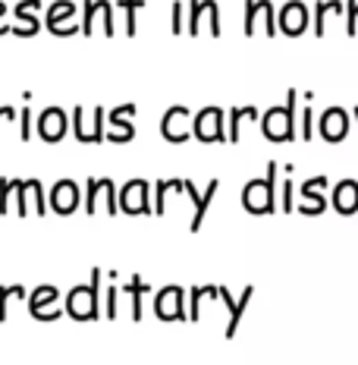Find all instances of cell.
Returning <instances> with one entry per match:
<instances>
[{
    "label": "cell",
    "instance_id": "cell-1",
    "mask_svg": "<svg viewBox=\"0 0 358 365\" xmlns=\"http://www.w3.org/2000/svg\"><path fill=\"white\" fill-rule=\"evenodd\" d=\"M277 170L280 164L270 161L264 180H248L246 189H242V208L248 215H270L277 208Z\"/></svg>",
    "mask_w": 358,
    "mask_h": 365
},
{
    "label": "cell",
    "instance_id": "cell-2",
    "mask_svg": "<svg viewBox=\"0 0 358 365\" xmlns=\"http://www.w3.org/2000/svg\"><path fill=\"white\" fill-rule=\"evenodd\" d=\"M295 88L286 91L283 108H268L261 113V133L268 142H293L295 139Z\"/></svg>",
    "mask_w": 358,
    "mask_h": 365
},
{
    "label": "cell",
    "instance_id": "cell-3",
    "mask_svg": "<svg viewBox=\"0 0 358 365\" xmlns=\"http://www.w3.org/2000/svg\"><path fill=\"white\" fill-rule=\"evenodd\" d=\"M230 129H226V113L223 108H201L192 120V135L204 145H214V142H230Z\"/></svg>",
    "mask_w": 358,
    "mask_h": 365
},
{
    "label": "cell",
    "instance_id": "cell-4",
    "mask_svg": "<svg viewBox=\"0 0 358 365\" xmlns=\"http://www.w3.org/2000/svg\"><path fill=\"white\" fill-rule=\"evenodd\" d=\"M63 309L75 322H98L101 318V296L91 290V284H79L66 293Z\"/></svg>",
    "mask_w": 358,
    "mask_h": 365
},
{
    "label": "cell",
    "instance_id": "cell-5",
    "mask_svg": "<svg viewBox=\"0 0 358 365\" xmlns=\"http://www.w3.org/2000/svg\"><path fill=\"white\" fill-rule=\"evenodd\" d=\"M170 186L173 189H182V192H186L189 199L195 202V217H192V224H189V230L198 233V230H201V224H204V215H208L211 202H214V195H217V189H220V180H211L208 186L201 189V192H198L195 182H189V180H170Z\"/></svg>",
    "mask_w": 358,
    "mask_h": 365
},
{
    "label": "cell",
    "instance_id": "cell-6",
    "mask_svg": "<svg viewBox=\"0 0 358 365\" xmlns=\"http://www.w3.org/2000/svg\"><path fill=\"white\" fill-rule=\"evenodd\" d=\"M88 117V108H73V129H75V139L82 142V145H101L107 135H104V108H95L91 110V126L85 123Z\"/></svg>",
    "mask_w": 358,
    "mask_h": 365
},
{
    "label": "cell",
    "instance_id": "cell-7",
    "mask_svg": "<svg viewBox=\"0 0 358 365\" xmlns=\"http://www.w3.org/2000/svg\"><path fill=\"white\" fill-rule=\"evenodd\" d=\"M120 211L123 215H154L151 208V182L144 180H129L123 189H120Z\"/></svg>",
    "mask_w": 358,
    "mask_h": 365
},
{
    "label": "cell",
    "instance_id": "cell-8",
    "mask_svg": "<svg viewBox=\"0 0 358 365\" xmlns=\"http://www.w3.org/2000/svg\"><path fill=\"white\" fill-rule=\"evenodd\" d=\"M192 110L182 108V104H177V108H170L161 117V135L167 142H173V145H182V142L192 135Z\"/></svg>",
    "mask_w": 358,
    "mask_h": 365
},
{
    "label": "cell",
    "instance_id": "cell-9",
    "mask_svg": "<svg viewBox=\"0 0 358 365\" xmlns=\"http://www.w3.org/2000/svg\"><path fill=\"white\" fill-rule=\"evenodd\" d=\"M182 299H186V290L182 287H164L161 293H157L154 299V312L161 322H189V309L182 306Z\"/></svg>",
    "mask_w": 358,
    "mask_h": 365
},
{
    "label": "cell",
    "instance_id": "cell-10",
    "mask_svg": "<svg viewBox=\"0 0 358 365\" xmlns=\"http://www.w3.org/2000/svg\"><path fill=\"white\" fill-rule=\"evenodd\" d=\"M98 195L107 199V215H120V195H117V182L110 177H88L85 180V211L95 215Z\"/></svg>",
    "mask_w": 358,
    "mask_h": 365
},
{
    "label": "cell",
    "instance_id": "cell-11",
    "mask_svg": "<svg viewBox=\"0 0 358 365\" xmlns=\"http://www.w3.org/2000/svg\"><path fill=\"white\" fill-rule=\"evenodd\" d=\"M208 16V26H211V35L220 38V4L217 0H189V22H186V32L189 35H198V26L201 19Z\"/></svg>",
    "mask_w": 358,
    "mask_h": 365
},
{
    "label": "cell",
    "instance_id": "cell-12",
    "mask_svg": "<svg viewBox=\"0 0 358 365\" xmlns=\"http://www.w3.org/2000/svg\"><path fill=\"white\" fill-rule=\"evenodd\" d=\"M66 126H70V120H66V110L63 108H44L38 113V129L35 133L41 135V142H48V145H54L66 135Z\"/></svg>",
    "mask_w": 358,
    "mask_h": 365
},
{
    "label": "cell",
    "instance_id": "cell-13",
    "mask_svg": "<svg viewBox=\"0 0 358 365\" xmlns=\"http://www.w3.org/2000/svg\"><path fill=\"white\" fill-rule=\"evenodd\" d=\"M280 32L289 35V38H299L305 29H308V6L302 4V0H286L283 6H280Z\"/></svg>",
    "mask_w": 358,
    "mask_h": 365
},
{
    "label": "cell",
    "instance_id": "cell-14",
    "mask_svg": "<svg viewBox=\"0 0 358 365\" xmlns=\"http://www.w3.org/2000/svg\"><path fill=\"white\" fill-rule=\"evenodd\" d=\"M258 19H264V32L268 35H277L280 22H277V13H273V4L270 0H246V35H255V26Z\"/></svg>",
    "mask_w": 358,
    "mask_h": 365
},
{
    "label": "cell",
    "instance_id": "cell-15",
    "mask_svg": "<svg viewBox=\"0 0 358 365\" xmlns=\"http://www.w3.org/2000/svg\"><path fill=\"white\" fill-rule=\"evenodd\" d=\"M57 296H60V290L54 284H41L32 296H28V312H32L35 322H57V318L63 315L66 309H44V306H51Z\"/></svg>",
    "mask_w": 358,
    "mask_h": 365
},
{
    "label": "cell",
    "instance_id": "cell-16",
    "mask_svg": "<svg viewBox=\"0 0 358 365\" xmlns=\"http://www.w3.org/2000/svg\"><path fill=\"white\" fill-rule=\"evenodd\" d=\"M79 199H82V192H79V186H75L73 180H57L54 182V189H51V211H57V215H73L75 208H79Z\"/></svg>",
    "mask_w": 358,
    "mask_h": 365
},
{
    "label": "cell",
    "instance_id": "cell-17",
    "mask_svg": "<svg viewBox=\"0 0 358 365\" xmlns=\"http://www.w3.org/2000/svg\"><path fill=\"white\" fill-rule=\"evenodd\" d=\"M321 139L330 142V145H337V142H342L349 135V113L342 108H327L321 113Z\"/></svg>",
    "mask_w": 358,
    "mask_h": 365
},
{
    "label": "cell",
    "instance_id": "cell-18",
    "mask_svg": "<svg viewBox=\"0 0 358 365\" xmlns=\"http://www.w3.org/2000/svg\"><path fill=\"white\" fill-rule=\"evenodd\" d=\"M28 202H35V211L41 217H44V211L51 208V205H44L41 180H19V189H16V211H19V217L28 215Z\"/></svg>",
    "mask_w": 358,
    "mask_h": 365
},
{
    "label": "cell",
    "instance_id": "cell-19",
    "mask_svg": "<svg viewBox=\"0 0 358 365\" xmlns=\"http://www.w3.org/2000/svg\"><path fill=\"white\" fill-rule=\"evenodd\" d=\"M324 189H327V177H311L302 182V215H324L327 211V199H324Z\"/></svg>",
    "mask_w": 358,
    "mask_h": 365
},
{
    "label": "cell",
    "instance_id": "cell-20",
    "mask_svg": "<svg viewBox=\"0 0 358 365\" xmlns=\"http://www.w3.org/2000/svg\"><path fill=\"white\" fill-rule=\"evenodd\" d=\"M333 208L339 215H355L358 211V182L355 180H339L333 189Z\"/></svg>",
    "mask_w": 358,
    "mask_h": 365
},
{
    "label": "cell",
    "instance_id": "cell-21",
    "mask_svg": "<svg viewBox=\"0 0 358 365\" xmlns=\"http://www.w3.org/2000/svg\"><path fill=\"white\" fill-rule=\"evenodd\" d=\"M75 13H79V6H75L73 0H54V4L48 6V13H44V26L54 29V26H63V22H73Z\"/></svg>",
    "mask_w": 358,
    "mask_h": 365
},
{
    "label": "cell",
    "instance_id": "cell-22",
    "mask_svg": "<svg viewBox=\"0 0 358 365\" xmlns=\"http://www.w3.org/2000/svg\"><path fill=\"white\" fill-rule=\"evenodd\" d=\"M135 113V104H120V108H113L110 113H107V120L113 123V129H117L120 135H123L126 142H132L135 139V126L129 123V117Z\"/></svg>",
    "mask_w": 358,
    "mask_h": 365
},
{
    "label": "cell",
    "instance_id": "cell-23",
    "mask_svg": "<svg viewBox=\"0 0 358 365\" xmlns=\"http://www.w3.org/2000/svg\"><path fill=\"white\" fill-rule=\"evenodd\" d=\"M151 290V284H144V280L135 274L129 284H120V293H129L132 296V322H142V296Z\"/></svg>",
    "mask_w": 358,
    "mask_h": 365
},
{
    "label": "cell",
    "instance_id": "cell-24",
    "mask_svg": "<svg viewBox=\"0 0 358 365\" xmlns=\"http://www.w3.org/2000/svg\"><path fill=\"white\" fill-rule=\"evenodd\" d=\"M251 296H255V287H246V290H242V296L239 299H236V306L230 309V324H226V334L223 337L226 340H233L236 337V328H239V322H242V315H246V309H248V302H251Z\"/></svg>",
    "mask_w": 358,
    "mask_h": 365
},
{
    "label": "cell",
    "instance_id": "cell-25",
    "mask_svg": "<svg viewBox=\"0 0 358 365\" xmlns=\"http://www.w3.org/2000/svg\"><path fill=\"white\" fill-rule=\"evenodd\" d=\"M117 6L123 10V16H126V22H123L126 35H129V38H135V32H139V10L144 6V0H120Z\"/></svg>",
    "mask_w": 358,
    "mask_h": 365
},
{
    "label": "cell",
    "instance_id": "cell-26",
    "mask_svg": "<svg viewBox=\"0 0 358 365\" xmlns=\"http://www.w3.org/2000/svg\"><path fill=\"white\" fill-rule=\"evenodd\" d=\"M38 29H41V22L32 10H16V26H13V35H22V38H32L38 35Z\"/></svg>",
    "mask_w": 358,
    "mask_h": 365
},
{
    "label": "cell",
    "instance_id": "cell-27",
    "mask_svg": "<svg viewBox=\"0 0 358 365\" xmlns=\"http://www.w3.org/2000/svg\"><path fill=\"white\" fill-rule=\"evenodd\" d=\"M342 0H317L315 4V35L321 38L324 35V19H327V13H342Z\"/></svg>",
    "mask_w": 358,
    "mask_h": 365
},
{
    "label": "cell",
    "instance_id": "cell-28",
    "mask_svg": "<svg viewBox=\"0 0 358 365\" xmlns=\"http://www.w3.org/2000/svg\"><path fill=\"white\" fill-rule=\"evenodd\" d=\"M258 117V108H233L230 110V142H239V126L242 120H255Z\"/></svg>",
    "mask_w": 358,
    "mask_h": 365
},
{
    "label": "cell",
    "instance_id": "cell-29",
    "mask_svg": "<svg viewBox=\"0 0 358 365\" xmlns=\"http://www.w3.org/2000/svg\"><path fill=\"white\" fill-rule=\"evenodd\" d=\"M95 16H101V0H82V35H95Z\"/></svg>",
    "mask_w": 358,
    "mask_h": 365
},
{
    "label": "cell",
    "instance_id": "cell-30",
    "mask_svg": "<svg viewBox=\"0 0 358 365\" xmlns=\"http://www.w3.org/2000/svg\"><path fill=\"white\" fill-rule=\"evenodd\" d=\"M10 299H26V287L22 284L0 287V322H6V306H10Z\"/></svg>",
    "mask_w": 358,
    "mask_h": 365
},
{
    "label": "cell",
    "instance_id": "cell-31",
    "mask_svg": "<svg viewBox=\"0 0 358 365\" xmlns=\"http://www.w3.org/2000/svg\"><path fill=\"white\" fill-rule=\"evenodd\" d=\"M19 189V180H10V177H0V215L10 211V195Z\"/></svg>",
    "mask_w": 358,
    "mask_h": 365
},
{
    "label": "cell",
    "instance_id": "cell-32",
    "mask_svg": "<svg viewBox=\"0 0 358 365\" xmlns=\"http://www.w3.org/2000/svg\"><path fill=\"white\" fill-rule=\"evenodd\" d=\"M113 10H117V4H110V0H101V22H104V35H107V38L117 35V22H113Z\"/></svg>",
    "mask_w": 358,
    "mask_h": 365
},
{
    "label": "cell",
    "instance_id": "cell-33",
    "mask_svg": "<svg viewBox=\"0 0 358 365\" xmlns=\"http://www.w3.org/2000/svg\"><path fill=\"white\" fill-rule=\"evenodd\" d=\"M117 299H120V287H107V293H104V318H117Z\"/></svg>",
    "mask_w": 358,
    "mask_h": 365
},
{
    "label": "cell",
    "instance_id": "cell-34",
    "mask_svg": "<svg viewBox=\"0 0 358 365\" xmlns=\"http://www.w3.org/2000/svg\"><path fill=\"white\" fill-rule=\"evenodd\" d=\"M346 32L358 35V0H346Z\"/></svg>",
    "mask_w": 358,
    "mask_h": 365
},
{
    "label": "cell",
    "instance_id": "cell-35",
    "mask_svg": "<svg viewBox=\"0 0 358 365\" xmlns=\"http://www.w3.org/2000/svg\"><path fill=\"white\" fill-rule=\"evenodd\" d=\"M302 142H311V135H315V110L311 108H302Z\"/></svg>",
    "mask_w": 358,
    "mask_h": 365
},
{
    "label": "cell",
    "instance_id": "cell-36",
    "mask_svg": "<svg viewBox=\"0 0 358 365\" xmlns=\"http://www.w3.org/2000/svg\"><path fill=\"white\" fill-rule=\"evenodd\" d=\"M186 6L189 4H182V0H177V4H173V10H170V22H173V32H186V26H182V16H186Z\"/></svg>",
    "mask_w": 358,
    "mask_h": 365
},
{
    "label": "cell",
    "instance_id": "cell-37",
    "mask_svg": "<svg viewBox=\"0 0 358 365\" xmlns=\"http://www.w3.org/2000/svg\"><path fill=\"white\" fill-rule=\"evenodd\" d=\"M19 135H22V142L32 139V110L28 108H19Z\"/></svg>",
    "mask_w": 358,
    "mask_h": 365
},
{
    "label": "cell",
    "instance_id": "cell-38",
    "mask_svg": "<svg viewBox=\"0 0 358 365\" xmlns=\"http://www.w3.org/2000/svg\"><path fill=\"white\" fill-rule=\"evenodd\" d=\"M283 211H295V202H293V180H283Z\"/></svg>",
    "mask_w": 358,
    "mask_h": 365
},
{
    "label": "cell",
    "instance_id": "cell-39",
    "mask_svg": "<svg viewBox=\"0 0 358 365\" xmlns=\"http://www.w3.org/2000/svg\"><path fill=\"white\" fill-rule=\"evenodd\" d=\"M16 117H19L16 108H10V104H4V108H0V120H16Z\"/></svg>",
    "mask_w": 358,
    "mask_h": 365
},
{
    "label": "cell",
    "instance_id": "cell-40",
    "mask_svg": "<svg viewBox=\"0 0 358 365\" xmlns=\"http://www.w3.org/2000/svg\"><path fill=\"white\" fill-rule=\"evenodd\" d=\"M38 6H41V0H19L16 10H38Z\"/></svg>",
    "mask_w": 358,
    "mask_h": 365
},
{
    "label": "cell",
    "instance_id": "cell-41",
    "mask_svg": "<svg viewBox=\"0 0 358 365\" xmlns=\"http://www.w3.org/2000/svg\"><path fill=\"white\" fill-rule=\"evenodd\" d=\"M6 16V4H4V0H0V19H4Z\"/></svg>",
    "mask_w": 358,
    "mask_h": 365
},
{
    "label": "cell",
    "instance_id": "cell-42",
    "mask_svg": "<svg viewBox=\"0 0 358 365\" xmlns=\"http://www.w3.org/2000/svg\"><path fill=\"white\" fill-rule=\"evenodd\" d=\"M352 117H355V123H358V108H352Z\"/></svg>",
    "mask_w": 358,
    "mask_h": 365
}]
</instances>
